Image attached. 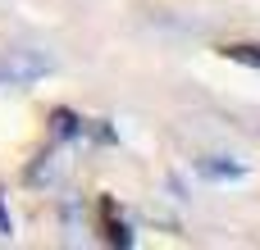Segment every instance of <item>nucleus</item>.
I'll return each instance as SVG.
<instances>
[{
  "instance_id": "f257e3e1",
  "label": "nucleus",
  "mask_w": 260,
  "mask_h": 250,
  "mask_svg": "<svg viewBox=\"0 0 260 250\" xmlns=\"http://www.w3.org/2000/svg\"><path fill=\"white\" fill-rule=\"evenodd\" d=\"M55 68L50 55L41 50H0V87H27Z\"/></svg>"
},
{
  "instance_id": "f03ea898",
  "label": "nucleus",
  "mask_w": 260,
  "mask_h": 250,
  "mask_svg": "<svg viewBox=\"0 0 260 250\" xmlns=\"http://www.w3.org/2000/svg\"><path fill=\"white\" fill-rule=\"evenodd\" d=\"M64 178V150H41L27 164V187H55Z\"/></svg>"
},
{
  "instance_id": "7ed1b4c3",
  "label": "nucleus",
  "mask_w": 260,
  "mask_h": 250,
  "mask_svg": "<svg viewBox=\"0 0 260 250\" xmlns=\"http://www.w3.org/2000/svg\"><path fill=\"white\" fill-rule=\"evenodd\" d=\"M50 137H55V141H78V137H82V118H78L73 109H55V114H50Z\"/></svg>"
},
{
  "instance_id": "20e7f679",
  "label": "nucleus",
  "mask_w": 260,
  "mask_h": 250,
  "mask_svg": "<svg viewBox=\"0 0 260 250\" xmlns=\"http://www.w3.org/2000/svg\"><path fill=\"white\" fill-rule=\"evenodd\" d=\"M197 173L210 178V182H233V178H242V164H233V159H201Z\"/></svg>"
},
{
  "instance_id": "39448f33",
  "label": "nucleus",
  "mask_w": 260,
  "mask_h": 250,
  "mask_svg": "<svg viewBox=\"0 0 260 250\" xmlns=\"http://www.w3.org/2000/svg\"><path fill=\"white\" fill-rule=\"evenodd\" d=\"M224 59H233L242 68H260V46H224Z\"/></svg>"
},
{
  "instance_id": "423d86ee",
  "label": "nucleus",
  "mask_w": 260,
  "mask_h": 250,
  "mask_svg": "<svg viewBox=\"0 0 260 250\" xmlns=\"http://www.w3.org/2000/svg\"><path fill=\"white\" fill-rule=\"evenodd\" d=\"M87 214H82V200L78 196H69L64 200V228H69V237H78V223H82Z\"/></svg>"
},
{
  "instance_id": "0eeeda50",
  "label": "nucleus",
  "mask_w": 260,
  "mask_h": 250,
  "mask_svg": "<svg viewBox=\"0 0 260 250\" xmlns=\"http://www.w3.org/2000/svg\"><path fill=\"white\" fill-rule=\"evenodd\" d=\"M105 241H110V246H133V232H128V223L110 219V223H105Z\"/></svg>"
},
{
  "instance_id": "6e6552de",
  "label": "nucleus",
  "mask_w": 260,
  "mask_h": 250,
  "mask_svg": "<svg viewBox=\"0 0 260 250\" xmlns=\"http://www.w3.org/2000/svg\"><path fill=\"white\" fill-rule=\"evenodd\" d=\"M0 232H5V237L14 232V223H9V214H5V200H0Z\"/></svg>"
}]
</instances>
